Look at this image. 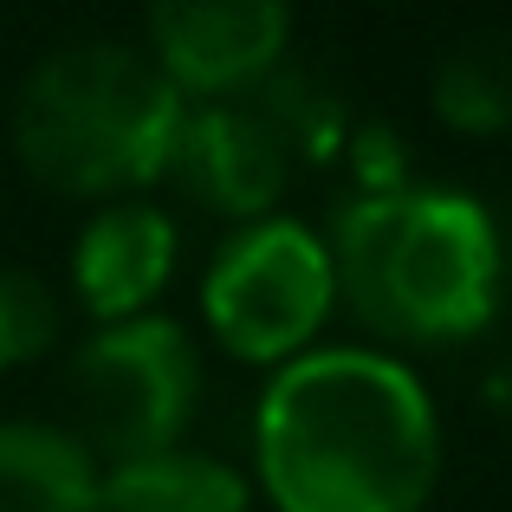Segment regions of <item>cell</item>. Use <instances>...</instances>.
<instances>
[{"label":"cell","mask_w":512,"mask_h":512,"mask_svg":"<svg viewBox=\"0 0 512 512\" xmlns=\"http://www.w3.org/2000/svg\"><path fill=\"white\" fill-rule=\"evenodd\" d=\"M253 454L279 512H422L441 428L396 357L318 350L266 383Z\"/></svg>","instance_id":"1"},{"label":"cell","mask_w":512,"mask_h":512,"mask_svg":"<svg viewBox=\"0 0 512 512\" xmlns=\"http://www.w3.org/2000/svg\"><path fill=\"white\" fill-rule=\"evenodd\" d=\"M182 117V91L150 52L85 39L26 72L13 98V150L33 182L59 195H124L169 175Z\"/></svg>","instance_id":"3"},{"label":"cell","mask_w":512,"mask_h":512,"mask_svg":"<svg viewBox=\"0 0 512 512\" xmlns=\"http://www.w3.org/2000/svg\"><path fill=\"white\" fill-rule=\"evenodd\" d=\"M98 512H247V480L214 454L156 448L98 480Z\"/></svg>","instance_id":"9"},{"label":"cell","mask_w":512,"mask_h":512,"mask_svg":"<svg viewBox=\"0 0 512 512\" xmlns=\"http://www.w3.org/2000/svg\"><path fill=\"white\" fill-rule=\"evenodd\" d=\"M169 175L195 201H208L214 214H234V221H266V208L286 195L292 150L279 143V130L266 124L260 104L214 98V104H201V111L182 117V137H175Z\"/></svg>","instance_id":"7"},{"label":"cell","mask_w":512,"mask_h":512,"mask_svg":"<svg viewBox=\"0 0 512 512\" xmlns=\"http://www.w3.org/2000/svg\"><path fill=\"white\" fill-rule=\"evenodd\" d=\"M292 0H150V59L175 91L234 98L279 72Z\"/></svg>","instance_id":"6"},{"label":"cell","mask_w":512,"mask_h":512,"mask_svg":"<svg viewBox=\"0 0 512 512\" xmlns=\"http://www.w3.org/2000/svg\"><path fill=\"white\" fill-rule=\"evenodd\" d=\"M0 512H98L91 454L65 428L0 422Z\"/></svg>","instance_id":"10"},{"label":"cell","mask_w":512,"mask_h":512,"mask_svg":"<svg viewBox=\"0 0 512 512\" xmlns=\"http://www.w3.org/2000/svg\"><path fill=\"white\" fill-rule=\"evenodd\" d=\"M435 117L467 137L512 130V26L467 33L435 65Z\"/></svg>","instance_id":"11"},{"label":"cell","mask_w":512,"mask_h":512,"mask_svg":"<svg viewBox=\"0 0 512 512\" xmlns=\"http://www.w3.org/2000/svg\"><path fill=\"white\" fill-rule=\"evenodd\" d=\"M506 253H512V234H506Z\"/></svg>","instance_id":"13"},{"label":"cell","mask_w":512,"mask_h":512,"mask_svg":"<svg viewBox=\"0 0 512 512\" xmlns=\"http://www.w3.org/2000/svg\"><path fill=\"white\" fill-rule=\"evenodd\" d=\"M338 279H331V253L312 227L299 221H247L214 253L208 279H201V318L234 357L247 363H286L312 344L325 325Z\"/></svg>","instance_id":"5"},{"label":"cell","mask_w":512,"mask_h":512,"mask_svg":"<svg viewBox=\"0 0 512 512\" xmlns=\"http://www.w3.org/2000/svg\"><path fill=\"white\" fill-rule=\"evenodd\" d=\"M52 331H59L52 292L33 273H20V266H0V370L39 357L52 344Z\"/></svg>","instance_id":"12"},{"label":"cell","mask_w":512,"mask_h":512,"mask_svg":"<svg viewBox=\"0 0 512 512\" xmlns=\"http://www.w3.org/2000/svg\"><path fill=\"white\" fill-rule=\"evenodd\" d=\"M201 376L195 344L169 318H117L72 357L65 402L78 415V448H98L104 461H137V454L175 448L188 422Z\"/></svg>","instance_id":"4"},{"label":"cell","mask_w":512,"mask_h":512,"mask_svg":"<svg viewBox=\"0 0 512 512\" xmlns=\"http://www.w3.org/2000/svg\"><path fill=\"white\" fill-rule=\"evenodd\" d=\"M175 266V227L150 201H117V208L91 214V227L72 247V279L78 299L117 325V318H143V305L169 286Z\"/></svg>","instance_id":"8"},{"label":"cell","mask_w":512,"mask_h":512,"mask_svg":"<svg viewBox=\"0 0 512 512\" xmlns=\"http://www.w3.org/2000/svg\"><path fill=\"white\" fill-rule=\"evenodd\" d=\"M331 279L370 331L454 344L493 318L500 234L487 208L448 188H376L331 227Z\"/></svg>","instance_id":"2"}]
</instances>
